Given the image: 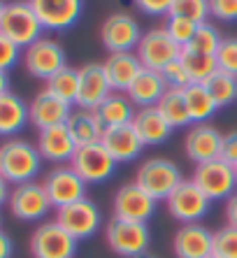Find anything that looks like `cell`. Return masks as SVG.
Listing matches in <instances>:
<instances>
[{
    "mask_svg": "<svg viewBox=\"0 0 237 258\" xmlns=\"http://www.w3.org/2000/svg\"><path fill=\"white\" fill-rule=\"evenodd\" d=\"M21 58H24V49L17 47L10 37L0 33V70L10 72Z\"/></svg>",
    "mask_w": 237,
    "mask_h": 258,
    "instance_id": "ab89813d",
    "label": "cell"
},
{
    "mask_svg": "<svg viewBox=\"0 0 237 258\" xmlns=\"http://www.w3.org/2000/svg\"><path fill=\"white\" fill-rule=\"evenodd\" d=\"M209 17L216 21H237V0H209Z\"/></svg>",
    "mask_w": 237,
    "mask_h": 258,
    "instance_id": "60d3db41",
    "label": "cell"
},
{
    "mask_svg": "<svg viewBox=\"0 0 237 258\" xmlns=\"http://www.w3.org/2000/svg\"><path fill=\"white\" fill-rule=\"evenodd\" d=\"M5 93H10V75L0 70V96H5Z\"/></svg>",
    "mask_w": 237,
    "mask_h": 258,
    "instance_id": "7dc6e473",
    "label": "cell"
},
{
    "mask_svg": "<svg viewBox=\"0 0 237 258\" xmlns=\"http://www.w3.org/2000/svg\"><path fill=\"white\" fill-rule=\"evenodd\" d=\"M235 170H237V168H235Z\"/></svg>",
    "mask_w": 237,
    "mask_h": 258,
    "instance_id": "816d5d0a",
    "label": "cell"
},
{
    "mask_svg": "<svg viewBox=\"0 0 237 258\" xmlns=\"http://www.w3.org/2000/svg\"><path fill=\"white\" fill-rule=\"evenodd\" d=\"M158 200H154L144 188H140L135 181H128L114 193L112 210L116 219L124 221H140L147 223L151 216L156 214Z\"/></svg>",
    "mask_w": 237,
    "mask_h": 258,
    "instance_id": "2e32d148",
    "label": "cell"
},
{
    "mask_svg": "<svg viewBox=\"0 0 237 258\" xmlns=\"http://www.w3.org/2000/svg\"><path fill=\"white\" fill-rule=\"evenodd\" d=\"M7 207H10V214L17 221H24V223L44 221L49 216V212L53 210V205L49 200L44 186H42V181H28V184L12 186Z\"/></svg>",
    "mask_w": 237,
    "mask_h": 258,
    "instance_id": "8992f818",
    "label": "cell"
},
{
    "mask_svg": "<svg viewBox=\"0 0 237 258\" xmlns=\"http://www.w3.org/2000/svg\"><path fill=\"white\" fill-rule=\"evenodd\" d=\"M42 186L47 191L53 210H61V207H66V205H72V203H77V200L86 198L89 184H86L70 165H53V168L44 174Z\"/></svg>",
    "mask_w": 237,
    "mask_h": 258,
    "instance_id": "4fadbf2b",
    "label": "cell"
},
{
    "mask_svg": "<svg viewBox=\"0 0 237 258\" xmlns=\"http://www.w3.org/2000/svg\"><path fill=\"white\" fill-rule=\"evenodd\" d=\"M137 258H156V256H149V253H144V256H137Z\"/></svg>",
    "mask_w": 237,
    "mask_h": 258,
    "instance_id": "681fc988",
    "label": "cell"
},
{
    "mask_svg": "<svg viewBox=\"0 0 237 258\" xmlns=\"http://www.w3.org/2000/svg\"><path fill=\"white\" fill-rule=\"evenodd\" d=\"M174 0H133V5L147 17H167Z\"/></svg>",
    "mask_w": 237,
    "mask_h": 258,
    "instance_id": "b9f144b4",
    "label": "cell"
},
{
    "mask_svg": "<svg viewBox=\"0 0 237 258\" xmlns=\"http://www.w3.org/2000/svg\"><path fill=\"white\" fill-rule=\"evenodd\" d=\"M209 258H216V256H209Z\"/></svg>",
    "mask_w": 237,
    "mask_h": 258,
    "instance_id": "f907efd6",
    "label": "cell"
},
{
    "mask_svg": "<svg viewBox=\"0 0 237 258\" xmlns=\"http://www.w3.org/2000/svg\"><path fill=\"white\" fill-rule=\"evenodd\" d=\"M137 58L147 70L160 72L165 66H170L172 60H177L182 56V47L170 37V33L163 28H151L147 30L135 49Z\"/></svg>",
    "mask_w": 237,
    "mask_h": 258,
    "instance_id": "5bb4252c",
    "label": "cell"
},
{
    "mask_svg": "<svg viewBox=\"0 0 237 258\" xmlns=\"http://www.w3.org/2000/svg\"><path fill=\"white\" fill-rule=\"evenodd\" d=\"M221 33L216 30V26H212L209 21H205V24L198 26L196 35H193V40H191V44L186 49H191V51H198V54H207V56H214L216 54V49H219L221 44Z\"/></svg>",
    "mask_w": 237,
    "mask_h": 258,
    "instance_id": "836d02e7",
    "label": "cell"
},
{
    "mask_svg": "<svg viewBox=\"0 0 237 258\" xmlns=\"http://www.w3.org/2000/svg\"><path fill=\"white\" fill-rule=\"evenodd\" d=\"M12 251H14L12 237L0 230V258H12Z\"/></svg>",
    "mask_w": 237,
    "mask_h": 258,
    "instance_id": "f6af8a7d",
    "label": "cell"
},
{
    "mask_svg": "<svg viewBox=\"0 0 237 258\" xmlns=\"http://www.w3.org/2000/svg\"><path fill=\"white\" fill-rule=\"evenodd\" d=\"M107 246L121 258H137L144 256L151 244V233L147 223L140 221H124L114 216L105 228Z\"/></svg>",
    "mask_w": 237,
    "mask_h": 258,
    "instance_id": "277c9868",
    "label": "cell"
},
{
    "mask_svg": "<svg viewBox=\"0 0 237 258\" xmlns=\"http://www.w3.org/2000/svg\"><path fill=\"white\" fill-rule=\"evenodd\" d=\"M160 75H163V79H165L167 89H189V86L193 84L189 70H186V66L182 63V58L172 60L170 66H165L163 70H160Z\"/></svg>",
    "mask_w": 237,
    "mask_h": 258,
    "instance_id": "f35d334b",
    "label": "cell"
},
{
    "mask_svg": "<svg viewBox=\"0 0 237 258\" xmlns=\"http://www.w3.org/2000/svg\"><path fill=\"white\" fill-rule=\"evenodd\" d=\"M107 75V82L112 86V91L126 93L135 82V77L142 72V63L137 58L135 51H126V54H109L102 63Z\"/></svg>",
    "mask_w": 237,
    "mask_h": 258,
    "instance_id": "603a6c76",
    "label": "cell"
},
{
    "mask_svg": "<svg viewBox=\"0 0 237 258\" xmlns=\"http://www.w3.org/2000/svg\"><path fill=\"white\" fill-rule=\"evenodd\" d=\"M33 258H75L77 240L58 221H42L30 235Z\"/></svg>",
    "mask_w": 237,
    "mask_h": 258,
    "instance_id": "9c48e42d",
    "label": "cell"
},
{
    "mask_svg": "<svg viewBox=\"0 0 237 258\" xmlns=\"http://www.w3.org/2000/svg\"><path fill=\"white\" fill-rule=\"evenodd\" d=\"M221 161L230 163L237 168V131L223 133V144H221Z\"/></svg>",
    "mask_w": 237,
    "mask_h": 258,
    "instance_id": "7bdbcfd3",
    "label": "cell"
},
{
    "mask_svg": "<svg viewBox=\"0 0 237 258\" xmlns=\"http://www.w3.org/2000/svg\"><path fill=\"white\" fill-rule=\"evenodd\" d=\"M158 112L165 116V121L172 128H191L193 121L189 114V105H186L184 89H167L165 96L160 98V102L156 105Z\"/></svg>",
    "mask_w": 237,
    "mask_h": 258,
    "instance_id": "f1b7e54d",
    "label": "cell"
},
{
    "mask_svg": "<svg viewBox=\"0 0 237 258\" xmlns=\"http://www.w3.org/2000/svg\"><path fill=\"white\" fill-rule=\"evenodd\" d=\"M205 86H207V91L212 93L214 100H216L219 109L230 107L232 102L237 100V77H232L228 72L216 70L212 77L205 82Z\"/></svg>",
    "mask_w": 237,
    "mask_h": 258,
    "instance_id": "d6a6232c",
    "label": "cell"
},
{
    "mask_svg": "<svg viewBox=\"0 0 237 258\" xmlns=\"http://www.w3.org/2000/svg\"><path fill=\"white\" fill-rule=\"evenodd\" d=\"M30 123L28 116V102L14 91L0 96V138H17Z\"/></svg>",
    "mask_w": 237,
    "mask_h": 258,
    "instance_id": "484cf974",
    "label": "cell"
},
{
    "mask_svg": "<svg viewBox=\"0 0 237 258\" xmlns=\"http://www.w3.org/2000/svg\"><path fill=\"white\" fill-rule=\"evenodd\" d=\"M198 26L200 24L189 21V19H182V17H165V30L170 33V37L182 49L191 44V40H193V35H196Z\"/></svg>",
    "mask_w": 237,
    "mask_h": 258,
    "instance_id": "d590c367",
    "label": "cell"
},
{
    "mask_svg": "<svg viewBox=\"0 0 237 258\" xmlns=\"http://www.w3.org/2000/svg\"><path fill=\"white\" fill-rule=\"evenodd\" d=\"M24 68L30 77L35 79H51L58 70L68 66L66 49L63 44L56 42L53 37H40L37 42L24 49Z\"/></svg>",
    "mask_w": 237,
    "mask_h": 258,
    "instance_id": "ba28073f",
    "label": "cell"
},
{
    "mask_svg": "<svg viewBox=\"0 0 237 258\" xmlns=\"http://www.w3.org/2000/svg\"><path fill=\"white\" fill-rule=\"evenodd\" d=\"M191 179H193V184H196L212 203H225V200L237 191L235 165L221 161V158L196 165Z\"/></svg>",
    "mask_w": 237,
    "mask_h": 258,
    "instance_id": "5b68a950",
    "label": "cell"
},
{
    "mask_svg": "<svg viewBox=\"0 0 237 258\" xmlns=\"http://www.w3.org/2000/svg\"><path fill=\"white\" fill-rule=\"evenodd\" d=\"M165 91H167V84L163 79V75L156 70L142 68V72L135 77L131 89L126 91V96L131 98L137 109H144V107H156L160 102V98L165 96Z\"/></svg>",
    "mask_w": 237,
    "mask_h": 258,
    "instance_id": "cb8c5ba5",
    "label": "cell"
},
{
    "mask_svg": "<svg viewBox=\"0 0 237 258\" xmlns=\"http://www.w3.org/2000/svg\"><path fill=\"white\" fill-rule=\"evenodd\" d=\"M184 96L193 123H209V119L219 112V105L205 84H191L189 89H184Z\"/></svg>",
    "mask_w": 237,
    "mask_h": 258,
    "instance_id": "f546056e",
    "label": "cell"
},
{
    "mask_svg": "<svg viewBox=\"0 0 237 258\" xmlns=\"http://www.w3.org/2000/svg\"><path fill=\"white\" fill-rule=\"evenodd\" d=\"M165 207L172 219L184 226V223H200L207 216L212 200L193 184V179H184L170 193V198L165 200Z\"/></svg>",
    "mask_w": 237,
    "mask_h": 258,
    "instance_id": "8fae6325",
    "label": "cell"
},
{
    "mask_svg": "<svg viewBox=\"0 0 237 258\" xmlns=\"http://www.w3.org/2000/svg\"><path fill=\"white\" fill-rule=\"evenodd\" d=\"M144 30L133 14L128 12H114L102 21L100 26V42L109 54H126L135 51Z\"/></svg>",
    "mask_w": 237,
    "mask_h": 258,
    "instance_id": "52a82bcc",
    "label": "cell"
},
{
    "mask_svg": "<svg viewBox=\"0 0 237 258\" xmlns=\"http://www.w3.org/2000/svg\"><path fill=\"white\" fill-rule=\"evenodd\" d=\"M214 58H216V68L221 72L237 77V37H223Z\"/></svg>",
    "mask_w": 237,
    "mask_h": 258,
    "instance_id": "74e56055",
    "label": "cell"
},
{
    "mask_svg": "<svg viewBox=\"0 0 237 258\" xmlns=\"http://www.w3.org/2000/svg\"><path fill=\"white\" fill-rule=\"evenodd\" d=\"M77 72H79V89H77L75 107L93 109L95 112L105 102V98L112 93L105 68H102V63H86V66L77 68Z\"/></svg>",
    "mask_w": 237,
    "mask_h": 258,
    "instance_id": "ac0fdd59",
    "label": "cell"
},
{
    "mask_svg": "<svg viewBox=\"0 0 237 258\" xmlns=\"http://www.w3.org/2000/svg\"><path fill=\"white\" fill-rule=\"evenodd\" d=\"M131 126L135 128L137 138L142 140L144 147H158V144L165 142V140L172 135V131H174V128L165 121V116L158 112V107L137 109V114H135Z\"/></svg>",
    "mask_w": 237,
    "mask_h": 258,
    "instance_id": "d4e9b609",
    "label": "cell"
},
{
    "mask_svg": "<svg viewBox=\"0 0 237 258\" xmlns=\"http://www.w3.org/2000/svg\"><path fill=\"white\" fill-rule=\"evenodd\" d=\"M35 147H37V151H40L42 161L53 163V165H70L72 156H75V151H77V142L72 140L66 123L37 131Z\"/></svg>",
    "mask_w": 237,
    "mask_h": 258,
    "instance_id": "44dd1931",
    "label": "cell"
},
{
    "mask_svg": "<svg viewBox=\"0 0 237 258\" xmlns=\"http://www.w3.org/2000/svg\"><path fill=\"white\" fill-rule=\"evenodd\" d=\"M182 63L186 66L191 75V82L193 84H205L214 72L219 70L216 68V58L214 56H207V54H198V51H191V49H182Z\"/></svg>",
    "mask_w": 237,
    "mask_h": 258,
    "instance_id": "1f68e13d",
    "label": "cell"
},
{
    "mask_svg": "<svg viewBox=\"0 0 237 258\" xmlns=\"http://www.w3.org/2000/svg\"><path fill=\"white\" fill-rule=\"evenodd\" d=\"M0 33L7 35L21 49L30 47L40 37H44L42 35L44 28H42L37 14L33 12V7L28 5V0H12V3H7L3 21H0Z\"/></svg>",
    "mask_w": 237,
    "mask_h": 258,
    "instance_id": "3957f363",
    "label": "cell"
},
{
    "mask_svg": "<svg viewBox=\"0 0 237 258\" xmlns=\"http://www.w3.org/2000/svg\"><path fill=\"white\" fill-rule=\"evenodd\" d=\"M42 156L35 144L21 138H10L0 144V177L10 184H28L35 181V177L42 170Z\"/></svg>",
    "mask_w": 237,
    "mask_h": 258,
    "instance_id": "6da1fadb",
    "label": "cell"
},
{
    "mask_svg": "<svg viewBox=\"0 0 237 258\" xmlns=\"http://www.w3.org/2000/svg\"><path fill=\"white\" fill-rule=\"evenodd\" d=\"M167 17H182L196 24H205L209 19V0H174Z\"/></svg>",
    "mask_w": 237,
    "mask_h": 258,
    "instance_id": "e575fe53",
    "label": "cell"
},
{
    "mask_svg": "<svg viewBox=\"0 0 237 258\" xmlns=\"http://www.w3.org/2000/svg\"><path fill=\"white\" fill-rule=\"evenodd\" d=\"M53 221H58L75 240L82 242V240H91V237L100 230L102 212L93 200L84 198V200H77V203L56 210Z\"/></svg>",
    "mask_w": 237,
    "mask_h": 258,
    "instance_id": "30bf717a",
    "label": "cell"
},
{
    "mask_svg": "<svg viewBox=\"0 0 237 258\" xmlns=\"http://www.w3.org/2000/svg\"><path fill=\"white\" fill-rule=\"evenodd\" d=\"M5 7H7V3H5V0H0V21H3V14H5Z\"/></svg>",
    "mask_w": 237,
    "mask_h": 258,
    "instance_id": "c3c4849f",
    "label": "cell"
},
{
    "mask_svg": "<svg viewBox=\"0 0 237 258\" xmlns=\"http://www.w3.org/2000/svg\"><path fill=\"white\" fill-rule=\"evenodd\" d=\"M66 126H68V131H70L72 140L77 142V147L100 142L102 133H105V128H102L100 119H98V114H95L93 109H79V107H75Z\"/></svg>",
    "mask_w": 237,
    "mask_h": 258,
    "instance_id": "83f0119b",
    "label": "cell"
},
{
    "mask_svg": "<svg viewBox=\"0 0 237 258\" xmlns=\"http://www.w3.org/2000/svg\"><path fill=\"white\" fill-rule=\"evenodd\" d=\"M100 144L107 149V154L118 163V165H128V163L137 161L142 156L144 144L137 138V133L133 126H118V128H107L102 133Z\"/></svg>",
    "mask_w": 237,
    "mask_h": 258,
    "instance_id": "7402d4cb",
    "label": "cell"
},
{
    "mask_svg": "<svg viewBox=\"0 0 237 258\" xmlns=\"http://www.w3.org/2000/svg\"><path fill=\"white\" fill-rule=\"evenodd\" d=\"M214 256L237 258V228L221 226L219 230H214Z\"/></svg>",
    "mask_w": 237,
    "mask_h": 258,
    "instance_id": "8d00e7d4",
    "label": "cell"
},
{
    "mask_svg": "<svg viewBox=\"0 0 237 258\" xmlns=\"http://www.w3.org/2000/svg\"><path fill=\"white\" fill-rule=\"evenodd\" d=\"M223 214H225V226H232V228H237V191L232 193L228 200H225Z\"/></svg>",
    "mask_w": 237,
    "mask_h": 258,
    "instance_id": "ee69618b",
    "label": "cell"
},
{
    "mask_svg": "<svg viewBox=\"0 0 237 258\" xmlns=\"http://www.w3.org/2000/svg\"><path fill=\"white\" fill-rule=\"evenodd\" d=\"M10 193H12L10 184H7V181L0 177V207H3V205H7V200H10Z\"/></svg>",
    "mask_w": 237,
    "mask_h": 258,
    "instance_id": "bcb514c9",
    "label": "cell"
},
{
    "mask_svg": "<svg viewBox=\"0 0 237 258\" xmlns=\"http://www.w3.org/2000/svg\"><path fill=\"white\" fill-rule=\"evenodd\" d=\"M221 144H223V133L214 128L212 123H193L186 131L184 151L191 163H207L221 158Z\"/></svg>",
    "mask_w": 237,
    "mask_h": 258,
    "instance_id": "e0dca14e",
    "label": "cell"
},
{
    "mask_svg": "<svg viewBox=\"0 0 237 258\" xmlns=\"http://www.w3.org/2000/svg\"><path fill=\"white\" fill-rule=\"evenodd\" d=\"M116 165L118 163L107 154V149L100 142L77 147V151H75V156H72V161H70V168L75 170L86 184H105L107 179L114 177Z\"/></svg>",
    "mask_w": 237,
    "mask_h": 258,
    "instance_id": "7c38bea8",
    "label": "cell"
},
{
    "mask_svg": "<svg viewBox=\"0 0 237 258\" xmlns=\"http://www.w3.org/2000/svg\"><path fill=\"white\" fill-rule=\"evenodd\" d=\"M28 5L49 33L70 30L84 12V0H28Z\"/></svg>",
    "mask_w": 237,
    "mask_h": 258,
    "instance_id": "9a60e30c",
    "label": "cell"
},
{
    "mask_svg": "<svg viewBox=\"0 0 237 258\" xmlns=\"http://www.w3.org/2000/svg\"><path fill=\"white\" fill-rule=\"evenodd\" d=\"M72 109H75V105L56 98L53 93H49L47 89H42L40 93L28 102L30 126L37 128V131H44V128L68 123Z\"/></svg>",
    "mask_w": 237,
    "mask_h": 258,
    "instance_id": "ffe728a7",
    "label": "cell"
},
{
    "mask_svg": "<svg viewBox=\"0 0 237 258\" xmlns=\"http://www.w3.org/2000/svg\"><path fill=\"white\" fill-rule=\"evenodd\" d=\"M172 251L177 258L214 256V230L202 223H184L172 237Z\"/></svg>",
    "mask_w": 237,
    "mask_h": 258,
    "instance_id": "d6986e66",
    "label": "cell"
},
{
    "mask_svg": "<svg viewBox=\"0 0 237 258\" xmlns=\"http://www.w3.org/2000/svg\"><path fill=\"white\" fill-rule=\"evenodd\" d=\"M95 114L100 119L102 128H118V126H131L133 119L137 114V107L133 105V100L126 93H118L112 91L109 96L105 98L100 107L95 109Z\"/></svg>",
    "mask_w": 237,
    "mask_h": 258,
    "instance_id": "4316f807",
    "label": "cell"
},
{
    "mask_svg": "<svg viewBox=\"0 0 237 258\" xmlns=\"http://www.w3.org/2000/svg\"><path fill=\"white\" fill-rule=\"evenodd\" d=\"M184 181V174L174 161L163 156H154L140 163L135 172V184L158 203H165L170 193Z\"/></svg>",
    "mask_w": 237,
    "mask_h": 258,
    "instance_id": "7a4b0ae2",
    "label": "cell"
},
{
    "mask_svg": "<svg viewBox=\"0 0 237 258\" xmlns=\"http://www.w3.org/2000/svg\"><path fill=\"white\" fill-rule=\"evenodd\" d=\"M44 89H47L49 93H53L56 98H61V100L75 105V100H77V89H79L77 68L66 66L63 70H58L51 79H47V86H44Z\"/></svg>",
    "mask_w": 237,
    "mask_h": 258,
    "instance_id": "4dcf8cb0",
    "label": "cell"
}]
</instances>
